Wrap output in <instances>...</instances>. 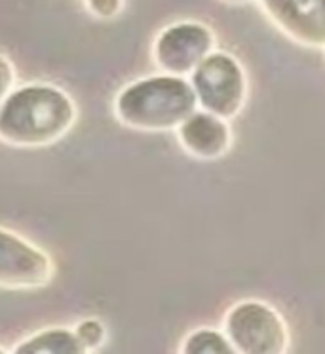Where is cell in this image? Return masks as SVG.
<instances>
[{
  "instance_id": "3957f363",
  "label": "cell",
  "mask_w": 325,
  "mask_h": 354,
  "mask_svg": "<svg viewBox=\"0 0 325 354\" xmlns=\"http://www.w3.org/2000/svg\"><path fill=\"white\" fill-rule=\"evenodd\" d=\"M198 109L230 120L246 105L248 77L242 63L228 52L215 50L188 77Z\"/></svg>"
},
{
  "instance_id": "ba28073f",
  "label": "cell",
  "mask_w": 325,
  "mask_h": 354,
  "mask_svg": "<svg viewBox=\"0 0 325 354\" xmlns=\"http://www.w3.org/2000/svg\"><path fill=\"white\" fill-rule=\"evenodd\" d=\"M181 147L196 160L223 158L233 147V131L226 120L206 111H196L177 128Z\"/></svg>"
},
{
  "instance_id": "8992f818",
  "label": "cell",
  "mask_w": 325,
  "mask_h": 354,
  "mask_svg": "<svg viewBox=\"0 0 325 354\" xmlns=\"http://www.w3.org/2000/svg\"><path fill=\"white\" fill-rule=\"evenodd\" d=\"M55 274L46 252L32 246L19 234L0 227V288L39 290L46 288Z\"/></svg>"
},
{
  "instance_id": "7a4b0ae2",
  "label": "cell",
  "mask_w": 325,
  "mask_h": 354,
  "mask_svg": "<svg viewBox=\"0 0 325 354\" xmlns=\"http://www.w3.org/2000/svg\"><path fill=\"white\" fill-rule=\"evenodd\" d=\"M198 111L188 78L155 75L128 84L115 100L120 122L139 131H177Z\"/></svg>"
},
{
  "instance_id": "52a82bcc",
  "label": "cell",
  "mask_w": 325,
  "mask_h": 354,
  "mask_svg": "<svg viewBox=\"0 0 325 354\" xmlns=\"http://www.w3.org/2000/svg\"><path fill=\"white\" fill-rule=\"evenodd\" d=\"M259 6L287 39L325 50V0H259Z\"/></svg>"
},
{
  "instance_id": "7c38bea8",
  "label": "cell",
  "mask_w": 325,
  "mask_h": 354,
  "mask_svg": "<svg viewBox=\"0 0 325 354\" xmlns=\"http://www.w3.org/2000/svg\"><path fill=\"white\" fill-rule=\"evenodd\" d=\"M88 10L99 19H112L120 14L124 0H86Z\"/></svg>"
},
{
  "instance_id": "9a60e30c",
  "label": "cell",
  "mask_w": 325,
  "mask_h": 354,
  "mask_svg": "<svg viewBox=\"0 0 325 354\" xmlns=\"http://www.w3.org/2000/svg\"><path fill=\"white\" fill-rule=\"evenodd\" d=\"M0 354H8V353H6V351H4V348L0 346Z\"/></svg>"
},
{
  "instance_id": "5bb4252c",
  "label": "cell",
  "mask_w": 325,
  "mask_h": 354,
  "mask_svg": "<svg viewBox=\"0 0 325 354\" xmlns=\"http://www.w3.org/2000/svg\"><path fill=\"white\" fill-rule=\"evenodd\" d=\"M223 2L228 4V6H244V4H248L251 0H223Z\"/></svg>"
},
{
  "instance_id": "9c48e42d",
  "label": "cell",
  "mask_w": 325,
  "mask_h": 354,
  "mask_svg": "<svg viewBox=\"0 0 325 354\" xmlns=\"http://www.w3.org/2000/svg\"><path fill=\"white\" fill-rule=\"evenodd\" d=\"M12 354H90V351L80 343L75 330L48 328L17 343Z\"/></svg>"
},
{
  "instance_id": "5b68a950",
  "label": "cell",
  "mask_w": 325,
  "mask_h": 354,
  "mask_svg": "<svg viewBox=\"0 0 325 354\" xmlns=\"http://www.w3.org/2000/svg\"><path fill=\"white\" fill-rule=\"evenodd\" d=\"M215 52V35L200 21H177L155 40L152 57L164 75L186 78L209 54Z\"/></svg>"
},
{
  "instance_id": "4fadbf2b",
  "label": "cell",
  "mask_w": 325,
  "mask_h": 354,
  "mask_svg": "<svg viewBox=\"0 0 325 354\" xmlns=\"http://www.w3.org/2000/svg\"><path fill=\"white\" fill-rule=\"evenodd\" d=\"M14 84H16V69L8 57L0 54V107L10 93L14 92Z\"/></svg>"
},
{
  "instance_id": "277c9868",
  "label": "cell",
  "mask_w": 325,
  "mask_h": 354,
  "mask_svg": "<svg viewBox=\"0 0 325 354\" xmlns=\"http://www.w3.org/2000/svg\"><path fill=\"white\" fill-rule=\"evenodd\" d=\"M223 333L238 354H287L289 351L286 320L264 301H240L230 307Z\"/></svg>"
},
{
  "instance_id": "8fae6325",
  "label": "cell",
  "mask_w": 325,
  "mask_h": 354,
  "mask_svg": "<svg viewBox=\"0 0 325 354\" xmlns=\"http://www.w3.org/2000/svg\"><path fill=\"white\" fill-rule=\"evenodd\" d=\"M75 333L77 337L80 339V343L92 353V351H97L101 346L105 345L107 341V328L105 324L97 320V318H86V320H80L75 328Z\"/></svg>"
},
{
  "instance_id": "6da1fadb",
  "label": "cell",
  "mask_w": 325,
  "mask_h": 354,
  "mask_svg": "<svg viewBox=\"0 0 325 354\" xmlns=\"http://www.w3.org/2000/svg\"><path fill=\"white\" fill-rule=\"evenodd\" d=\"M77 116L72 100L59 88L21 86L0 107V141L21 149L50 147L72 130Z\"/></svg>"
},
{
  "instance_id": "30bf717a",
  "label": "cell",
  "mask_w": 325,
  "mask_h": 354,
  "mask_svg": "<svg viewBox=\"0 0 325 354\" xmlns=\"http://www.w3.org/2000/svg\"><path fill=\"white\" fill-rule=\"evenodd\" d=\"M181 354H238L223 331L200 328L188 333L181 345Z\"/></svg>"
}]
</instances>
